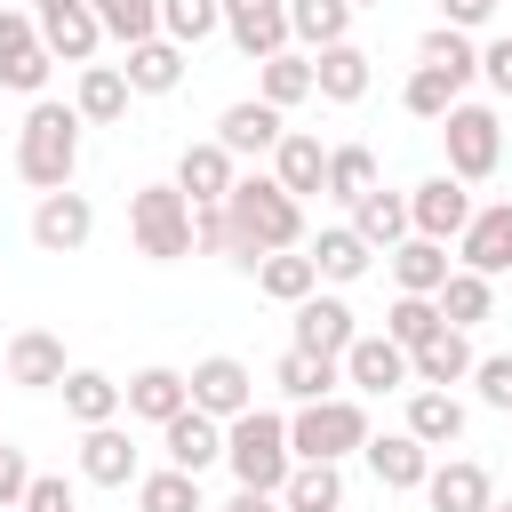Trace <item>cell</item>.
Here are the masks:
<instances>
[{"instance_id": "11", "label": "cell", "mask_w": 512, "mask_h": 512, "mask_svg": "<svg viewBox=\"0 0 512 512\" xmlns=\"http://www.w3.org/2000/svg\"><path fill=\"white\" fill-rule=\"evenodd\" d=\"M224 32H232V48H240L248 64L296 48V32H288V0H224Z\"/></svg>"}, {"instance_id": "15", "label": "cell", "mask_w": 512, "mask_h": 512, "mask_svg": "<svg viewBox=\"0 0 512 512\" xmlns=\"http://www.w3.org/2000/svg\"><path fill=\"white\" fill-rule=\"evenodd\" d=\"M456 264L464 272H512V200H488V208H472V224L456 232Z\"/></svg>"}, {"instance_id": "38", "label": "cell", "mask_w": 512, "mask_h": 512, "mask_svg": "<svg viewBox=\"0 0 512 512\" xmlns=\"http://www.w3.org/2000/svg\"><path fill=\"white\" fill-rule=\"evenodd\" d=\"M136 512H208V496H200V472H184V464L136 472Z\"/></svg>"}, {"instance_id": "41", "label": "cell", "mask_w": 512, "mask_h": 512, "mask_svg": "<svg viewBox=\"0 0 512 512\" xmlns=\"http://www.w3.org/2000/svg\"><path fill=\"white\" fill-rule=\"evenodd\" d=\"M440 328H448L440 296H392V312H384V336H392V344H408V352H424Z\"/></svg>"}, {"instance_id": "47", "label": "cell", "mask_w": 512, "mask_h": 512, "mask_svg": "<svg viewBox=\"0 0 512 512\" xmlns=\"http://www.w3.org/2000/svg\"><path fill=\"white\" fill-rule=\"evenodd\" d=\"M32 48H40V16L32 8H0V64H16Z\"/></svg>"}, {"instance_id": "14", "label": "cell", "mask_w": 512, "mask_h": 512, "mask_svg": "<svg viewBox=\"0 0 512 512\" xmlns=\"http://www.w3.org/2000/svg\"><path fill=\"white\" fill-rule=\"evenodd\" d=\"M288 312H296V336H288V344H304V352L344 360V352H352V336H360V320H352V304H344L336 288H328V296L312 288V296H304V304H288Z\"/></svg>"}, {"instance_id": "29", "label": "cell", "mask_w": 512, "mask_h": 512, "mask_svg": "<svg viewBox=\"0 0 512 512\" xmlns=\"http://www.w3.org/2000/svg\"><path fill=\"white\" fill-rule=\"evenodd\" d=\"M128 72L120 64H80V88H72V104H80V120L88 128H112V120H128Z\"/></svg>"}, {"instance_id": "10", "label": "cell", "mask_w": 512, "mask_h": 512, "mask_svg": "<svg viewBox=\"0 0 512 512\" xmlns=\"http://www.w3.org/2000/svg\"><path fill=\"white\" fill-rule=\"evenodd\" d=\"M472 208H480V200H472V192H464V176H448V168H440V176H424V184L408 192V224H416L424 240H456V232L472 224Z\"/></svg>"}, {"instance_id": "40", "label": "cell", "mask_w": 512, "mask_h": 512, "mask_svg": "<svg viewBox=\"0 0 512 512\" xmlns=\"http://www.w3.org/2000/svg\"><path fill=\"white\" fill-rule=\"evenodd\" d=\"M440 312H448V328H480L488 312H496V280L488 272H448V288H440Z\"/></svg>"}, {"instance_id": "22", "label": "cell", "mask_w": 512, "mask_h": 512, "mask_svg": "<svg viewBox=\"0 0 512 512\" xmlns=\"http://www.w3.org/2000/svg\"><path fill=\"white\" fill-rule=\"evenodd\" d=\"M384 264H392V280H400V296H440L448 288V240H424V232H408L400 248H384Z\"/></svg>"}, {"instance_id": "28", "label": "cell", "mask_w": 512, "mask_h": 512, "mask_svg": "<svg viewBox=\"0 0 512 512\" xmlns=\"http://www.w3.org/2000/svg\"><path fill=\"white\" fill-rule=\"evenodd\" d=\"M408 432L424 448H456L464 440V400L440 392V384H408Z\"/></svg>"}, {"instance_id": "46", "label": "cell", "mask_w": 512, "mask_h": 512, "mask_svg": "<svg viewBox=\"0 0 512 512\" xmlns=\"http://www.w3.org/2000/svg\"><path fill=\"white\" fill-rule=\"evenodd\" d=\"M48 72H56V56H48V40H40L32 56L0 64V88H16V96H40V88H48Z\"/></svg>"}, {"instance_id": "4", "label": "cell", "mask_w": 512, "mask_h": 512, "mask_svg": "<svg viewBox=\"0 0 512 512\" xmlns=\"http://www.w3.org/2000/svg\"><path fill=\"white\" fill-rule=\"evenodd\" d=\"M128 240H136V256H152V264L192 256V248H200V240H192V200H184L176 184H136V192H128Z\"/></svg>"}, {"instance_id": "6", "label": "cell", "mask_w": 512, "mask_h": 512, "mask_svg": "<svg viewBox=\"0 0 512 512\" xmlns=\"http://www.w3.org/2000/svg\"><path fill=\"white\" fill-rule=\"evenodd\" d=\"M440 144H448V176H464V184H488L496 176V160H504V120H496V104H448V120H440Z\"/></svg>"}, {"instance_id": "26", "label": "cell", "mask_w": 512, "mask_h": 512, "mask_svg": "<svg viewBox=\"0 0 512 512\" xmlns=\"http://www.w3.org/2000/svg\"><path fill=\"white\" fill-rule=\"evenodd\" d=\"M368 48H352V40H336V48H320L312 56V88H320V104H360L368 96Z\"/></svg>"}, {"instance_id": "27", "label": "cell", "mask_w": 512, "mask_h": 512, "mask_svg": "<svg viewBox=\"0 0 512 512\" xmlns=\"http://www.w3.org/2000/svg\"><path fill=\"white\" fill-rule=\"evenodd\" d=\"M272 384L304 408V400H328L336 384H344V360H328V352H304V344H288L280 360H272Z\"/></svg>"}, {"instance_id": "36", "label": "cell", "mask_w": 512, "mask_h": 512, "mask_svg": "<svg viewBox=\"0 0 512 512\" xmlns=\"http://www.w3.org/2000/svg\"><path fill=\"white\" fill-rule=\"evenodd\" d=\"M256 96L280 104V112L304 104V96H320V88H312V48H280V56H264V64H256Z\"/></svg>"}, {"instance_id": "52", "label": "cell", "mask_w": 512, "mask_h": 512, "mask_svg": "<svg viewBox=\"0 0 512 512\" xmlns=\"http://www.w3.org/2000/svg\"><path fill=\"white\" fill-rule=\"evenodd\" d=\"M496 16V0H440V24H456V32H480Z\"/></svg>"}, {"instance_id": "21", "label": "cell", "mask_w": 512, "mask_h": 512, "mask_svg": "<svg viewBox=\"0 0 512 512\" xmlns=\"http://www.w3.org/2000/svg\"><path fill=\"white\" fill-rule=\"evenodd\" d=\"M488 496H496V480H488V464H472V456H448V464L424 472V504H432V512H488Z\"/></svg>"}, {"instance_id": "20", "label": "cell", "mask_w": 512, "mask_h": 512, "mask_svg": "<svg viewBox=\"0 0 512 512\" xmlns=\"http://www.w3.org/2000/svg\"><path fill=\"white\" fill-rule=\"evenodd\" d=\"M368 472H376V488H424V472H432V448L400 424V432H368Z\"/></svg>"}, {"instance_id": "32", "label": "cell", "mask_w": 512, "mask_h": 512, "mask_svg": "<svg viewBox=\"0 0 512 512\" xmlns=\"http://www.w3.org/2000/svg\"><path fill=\"white\" fill-rule=\"evenodd\" d=\"M304 248H312V264H320V288H352V280L368 272V256H376L352 224H328V232H320V240H304Z\"/></svg>"}, {"instance_id": "42", "label": "cell", "mask_w": 512, "mask_h": 512, "mask_svg": "<svg viewBox=\"0 0 512 512\" xmlns=\"http://www.w3.org/2000/svg\"><path fill=\"white\" fill-rule=\"evenodd\" d=\"M160 32L176 48H200V40L224 32V0H160Z\"/></svg>"}, {"instance_id": "48", "label": "cell", "mask_w": 512, "mask_h": 512, "mask_svg": "<svg viewBox=\"0 0 512 512\" xmlns=\"http://www.w3.org/2000/svg\"><path fill=\"white\" fill-rule=\"evenodd\" d=\"M472 384H480V400H488V408H504V416H512V352H488V360L472 368Z\"/></svg>"}, {"instance_id": "45", "label": "cell", "mask_w": 512, "mask_h": 512, "mask_svg": "<svg viewBox=\"0 0 512 512\" xmlns=\"http://www.w3.org/2000/svg\"><path fill=\"white\" fill-rule=\"evenodd\" d=\"M400 104H408L416 120H448L456 80H448V72H432V64H416V72H408V88H400Z\"/></svg>"}, {"instance_id": "54", "label": "cell", "mask_w": 512, "mask_h": 512, "mask_svg": "<svg viewBox=\"0 0 512 512\" xmlns=\"http://www.w3.org/2000/svg\"><path fill=\"white\" fill-rule=\"evenodd\" d=\"M488 512H512V496H488Z\"/></svg>"}, {"instance_id": "25", "label": "cell", "mask_w": 512, "mask_h": 512, "mask_svg": "<svg viewBox=\"0 0 512 512\" xmlns=\"http://www.w3.org/2000/svg\"><path fill=\"white\" fill-rule=\"evenodd\" d=\"M184 56H192V48H176L168 32H152V40H136V48H128V64H120V72H128V88H136V96H168V88H184Z\"/></svg>"}, {"instance_id": "34", "label": "cell", "mask_w": 512, "mask_h": 512, "mask_svg": "<svg viewBox=\"0 0 512 512\" xmlns=\"http://www.w3.org/2000/svg\"><path fill=\"white\" fill-rule=\"evenodd\" d=\"M280 504H288V512H344V472H336L328 456H296Z\"/></svg>"}, {"instance_id": "35", "label": "cell", "mask_w": 512, "mask_h": 512, "mask_svg": "<svg viewBox=\"0 0 512 512\" xmlns=\"http://www.w3.org/2000/svg\"><path fill=\"white\" fill-rule=\"evenodd\" d=\"M416 64H432V72H448L456 80V96L480 80V48H472V32H456V24H432L424 40H416Z\"/></svg>"}, {"instance_id": "24", "label": "cell", "mask_w": 512, "mask_h": 512, "mask_svg": "<svg viewBox=\"0 0 512 512\" xmlns=\"http://www.w3.org/2000/svg\"><path fill=\"white\" fill-rule=\"evenodd\" d=\"M176 408H192V376H184V368L152 360V368H136V376H128V416H144V424H168Z\"/></svg>"}, {"instance_id": "39", "label": "cell", "mask_w": 512, "mask_h": 512, "mask_svg": "<svg viewBox=\"0 0 512 512\" xmlns=\"http://www.w3.org/2000/svg\"><path fill=\"white\" fill-rule=\"evenodd\" d=\"M352 0H288V32L320 56V48H336V40H352Z\"/></svg>"}, {"instance_id": "12", "label": "cell", "mask_w": 512, "mask_h": 512, "mask_svg": "<svg viewBox=\"0 0 512 512\" xmlns=\"http://www.w3.org/2000/svg\"><path fill=\"white\" fill-rule=\"evenodd\" d=\"M232 184H240V160H232L216 136L184 144V160H176V192H184L192 208H224V200H232Z\"/></svg>"}, {"instance_id": "51", "label": "cell", "mask_w": 512, "mask_h": 512, "mask_svg": "<svg viewBox=\"0 0 512 512\" xmlns=\"http://www.w3.org/2000/svg\"><path fill=\"white\" fill-rule=\"evenodd\" d=\"M16 512H72V488H64L56 472H32V488H24Z\"/></svg>"}, {"instance_id": "16", "label": "cell", "mask_w": 512, "mask_h": 512, "mask_svg": "<svg viewBox=\"0 0 512 512\" xmlns=\"http://www.w3.org/2000/svg\"><path fill=\"white\" fill-rule=\"evenodd\" d=\"M0 360H8V384H24V392H56V384L72 376V360H64V336H48V328H16Z\"/></svg>"}, {"instance_id": "2", "label": "cell", "mask_w": 512, "mask_h": 512, "mask_svg": "<svg viewBox=\"0 0 512 512\" xmlns=\"http://www.w3.org/2000/svg\"><path fill=\"white\" fill-rule=\"evenodd\" d=\"M80 104H56V96H32L24 128H16V176L32 192H64L72 168H80Z\"/></svg>"}, {"instance_id": "8", "label": "cell", "mask_w": 512, "mask_h": 512, "mask_svg": "<svg viewBox=\"0 0 512 512\" xmlns=\"http://www.w3.org/2000/svg\"><path fill=\"white\" fill-rule=\"evenodd\" d=\"M32 16H40V40H48V56H56V64H96L104 24H96V8H88V0H32Z\"/></svg>"}, {"instance_id": "55", "label": "cell", "mask_w": 512, "mask_h": 512, "mask_svg": "<svg viewBox=\"0 0 512 512\" xmlns=\"http://www.w3.org/2000/svg\"><path fill=\"white\" fill-rule=\"evenodd\" d=\"M352 8H384V0H352Z\"/></svg>"}, {"instance_id": "50", "label": "cell", "mask_w": 512, "mask_h": 512, "mask_svg": "<svg viewBox=\"0 0 512 512\" xmlns=\"http://www.w3.org/2000/svg\"><path fill=\"white\" fill-rule=\"evenodd\" d=\"M480 80H488V88L512 104V32H496V40L480 48Z\"/></svg>"}, {"instance_id": "5", "label": "cell", "mask_w": 512, "mask_h": 512, "mask_svg": "<svg viewBox=\"0 0 512 512\" xmlns=\"http://www.w3.org/2000/svg\"><path fill=\"white\" fill-rule=\"evenodd\" d=\"M288 448H296V456H328V464H344L352 448H368V408H360L352 392L304 400V408L288 416Z\"/></svg>"}, {"instance_id": "33", "label": "cell", "mask_w": 512, "mask_h": 512, "mask_svg": "<svg viewBox=\"0 0 512 512\" xmlns=\"http://www.w3.org/2000/svg\"><path fill=\"white\" fill-rule=\"evenodd\" d=\"M408 368H416V384H472V368H480V352L464 344V328H440L424 352H408Z\"/></svg>"}, {"instance_id": "37", "label": "cell", "mask_w": 512, "mask_h": 512, "mask_svg": "<svg viewBox=\"0 0 512 512\" xmlns=\"http://www.w3.org/2000/svg\"><path fill=\"white\" fill-rule=\"evenodd\" d=\"M256 288H264L272 304H304V296L320 288V264H312V248H272V256L256 264Z\"/></svg>"}, {"instance_id": "17", "label": "cell", "mask_w": 512, "mask_h": 512, "mask_svg": "<svg viewBox=\"0 0 512 512\" xmlns=\"http://www.w3.org/2000/svg\"><path fill=\"white\" fill-rule=\"evenodd\" d=\"M344 384H352V392H408V384H416L408 344H392V336H352V352H344Z\"/></svg>"}, {"instance_id": "19", "label": "cell", "mask_w": 512, "mask_h": 512, "mask_svg": "<svg viewBox=\"0 0 512 512\" xmlns=\"http://www.w3.org/2000/svg\"><path fill=\"white\" fill-rule=\"evenodd\" d=\"M80 480H96V488H136V440L120 432V416L80 432Z\"/></svg>"}, {"instance_id": "9", "label": "cell", "mask_w": 512, "mask_h": 512, "mask_svg": "<svg viewBox=\"0 0 512 512\" xmlns=\"http://www.w3.org/2000/svg\"><path fill=\"white\" fill-rule=\"evenodd\" d=\"M280 136H288V120H280V104H264V96H240V104L216 112V144H224L232 160H264V152H280Z\"/></svg>"}, {"instance_id": "30", "label": "cell", "mask_w": 512, "mask_h": 512, "mask_svg": "<svg viewBox=\"0 0 512 512\" xmlns=\"http://www.w3.org/2000/svg\"><path fill=\"white\" fill-rule=\"evenodd\" d=\"M272 176H280L296 200L328 192V144H320V136H304V128H288V136H280V152H272Z\"/></svg>"}, {"instance_id": "13", "label": "cell", "mask_w": 512, "mask_h": 512, "mask_svg": "<svg viewBox=\"0 0 512 512\" xmlns=\"http://www.w3.org/2000/svg\"><path fill=\"white\" fill-rule=\"evenodd\" d=\"M88 232H96V208H88V192H40V208H32V248H48V256H72V248H88Z\"/></svg>"}, {"instance_id": "7", "label": "cell", "mask_w": 512, "mask_h": 512, "mask_svg": "<svg viewBox=\"0 0 512 512\" xmlns=\"http://www.w3.org/2000/svg\"><path fill=\"white\" fill-rule=\"evenodd\" d=\"M192 376V408H208V416H240V408H256V368L248 360H232V352H208V360H192L184 368Z\"/></svg>"}, {"instance_id": "53", "label": "cell", "mask_w": 512, "mask_h": 512, "mask_svg": "<svg viewBox=\"0 0 512 512\" xmlns=\"http://www.w3.org/2000/svg\"><path fill=\"white\" fill-rule=\"evenodd\" d=\"M216 512H288L272 488H232V504H216Z\"/></svg>"}, {"instance_id": "49", "label": "cell", "mask_w": 512, "mask_h": 512, "mask_svg": "<svg viewBox=\"0 0 512 512\" xmlns=\"http://www.w3.org/2000/svg\"><path fill=\"white\" fill-rule=\"evenodd\" d=\"M24 488H32V464H24V448H8V440H0V512H16V504H24Z\"/></svg>"}, {"instance_id": "23", "label": "cell", "mask_w": 512, "mask_h": 512, "mask_svg": "<svg viewBox=\"0 0 512 512\" xmlns=\"http://www.w3.org/2000/svg\"><path fill=\"white\" fill-rule=\"evenodd\" d=\"M56 392H64V416H72L80 432H88V424H112V416L128 408V384H120V376H104V368H72Z\"/></svg>"}, {"instance_id": "18", "label": "cell", "mask_w": 512, "mask_h": 512, "mask_svg": "<svg viewBox=\"0 0 512 512\" xmlns=\"http://www.w3.org/2000/svg\"><path fill=\"white\" fill-rule=\"evenodd\" d=\"M160 448H168V464L208 472V464H224V416H208V408H176V416L160 424Z\"/></svg>"}, {"instance_id": "43", "label": "cell", "mask_w": 512, "mask_h": 512, "mask_svg": "<svg viewBox=\"0 0 512 512\" xmlns=\"http://www.w3.org/2000/svg\"><path fill=\"white\" fill-rule=\"evenodd\" d=\"M360 192H376V152H368V144H336V152H328V192H320V200H344V208H352Z\"/></svg>"}, {"instance_id": "31", "label": "cell", "mask_w": 512, "mask_h": 512, "mask_svg": "<svg viewBox=\"0 0 512 512\" xmlns=\"http://www.w3.org/2000/svg\"><path fill=\"white\" fill-rule=\"evenodd\" d=\"M352 232H360L368 248H400V240L416 232V224H408V192H384V184L360 192V200H352Z\"/></svg>"}, {"instance_id": "44", "label": "cell", "mask_w": 512, "mask_h": 512, "mask_svg": "<svg viewBox=\"0 0 512 512\" xmlns=\"http://www.w3.org/2000/svg\"><path fill=\"white\" fill-rule=\"evenodd\" d=\"M88 8H96L104 40H120V48H136V40L160 32V0H88Z\"/></svg>"}, {"instance_id": "56", "label": "cell", "mask_w": 512, "mask_h": 512, "mask_svg": "<svg viewBox=\"0 0 512 512\" xmlns=\"http://www.w3.org/2000/svg\"><path fill=\"white\" fill-rule=\"evenodd\" d=\"M0 384H8V360H0Z\"/></svg>"}, {"instance_id": "3", "label": "cell", "mask_w": 512, "mask_h": 512, "mask_svg": "<svg viewBox=\"0 0 512 512\" xmlns=\"http://www.w3.org/2000/svg\"><path fill=\"white\" fill-rule=\"evenodd\" d=\"M224 464H232V480L240 488H288V472H296V448H288V416H272V408H240L232 424H224Z\"/></svg>"}, {"instance_id": "1", "label": "cell", "mask_w": 512, "mask_h": 512, "mask_svg": "<svg viewBox=\"0 0 512 512\" xmlns=\"http://www.w3.org/2000/svg\"><path fill=\"white\" fill-rule=\"evenodd\" d=\"M224 224H232V264L256 280V264L272 256V248H304V200L272 176V168H256V176H240L232 184V200H224Z\"/></svg>"}]
</instances>
